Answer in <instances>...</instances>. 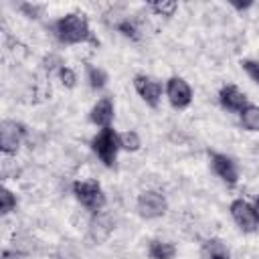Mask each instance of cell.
<instances>
[{
    "label": "cell",
    "instance_id": "obj_1",
    "mask_svg": "<svg viewBox=\"0 0 259 259\" xmlns=\"http://www.w3.org/2000/svg\"><path fill=\"white\" fill-rule=\"evenodd\" d=\"M55 36L59 42L63 45H79V42H91V45H99V40L91 34L89 22L83 14L71 12L61 16L55 24H53Z\"/></svg>",
    "mask_w": 259,
    "mask_h": 259
},
{
    "label": "cell",
    "instance_id": "obj_2",
    "mask_svg": "<svg viewBox=\"0 0 259 259\" xmlns=\"http://www.w3.org/2000/svg\"><path fill=\"white\" fill-rule=\"evenodd\" d=\"M91 150L95 152V156L107 166L111 168L115 164L117 158V150H119V136L115 134L113 127H103L97 132V136L91 140Z\"/></svg>",
    "mask_w": 259,
    "mask_h": 259
},
{
    "label": "cell",
    "instance_id": "obj_3",
    "mask_svg": "<svg viewBox=\"0 0 259 259\" xmlns=\"http://www.w3.org/2000/svg\"><path fill=\"white\" fill-rule=\"evenodd\" d=\"M73 194L93 214L101 212V208L105 206V194L97 180H77L73 184Z\"/></svg>",
    "mask_w": 259,
    "mask_h": 259
},
{
    "label": "cell",
    "instance_id": "obj_4",
    "mask_svg": "<svg viewBox=\"0 0 259 259\" xmlns=\"http://www.w3.org/2000/svg\"><path fill=\"white\" fill-rule=\"evenodd\" d=\"M24 134H26V127L20 121L4 119L0 123V150L4 154H16Z\"/></svg>",
    "mask_w": 259,
    "mask_h": 259
},
{
    "label": "cell",
    "instance_id": "obj_5",
    "mask_svg": "<svg viewBox=\"0 0 259 259\" xmlns=\"http://www.w3.org/2000/svg\"><path fill=\"white\" fill-rule=\"evenodd\" d=\"M229 210H231V217H233L235 225H237L243 233H253V231H257L259 219H257V214H255L253 204H249V202L243 200V198H237V200L231 202V208H229Z\"/></svg>",
    "mask_w": 259,
    "mask_h": 259
},
{
    "label": "cell",
    "instance_id": "obj_6",
    "mask_svg": "<svg viewBox=\"0 0 259 259\" xmlns=\"http://www.w3.org/2000/svg\"><path fill=\"white\" fill-rule=\"evenodd\" d=\"M168 202L162 192L158 190H146L138 196V212L144 219H158L166 212Z\"/></svg>",
    "mask_w": 259,
    "mask_h": 259
},
{
    "label": "cell",
    "instance_id": "obj_7",
    "mask_svg": "<svg viewBox=\"0 0 259 259\" xmlns=\"http://www.w3.org/2000/svg\"><path fill=\"white\" fill-rule=\"evenodd\" d=\"M166 95L174 109H184L192 101V89L182 77H170L166 83Z\"/></svg>",
    "mask_w": 259,
    "mask_h": 259
},
{
    "label": "cell",
    "instance_id": "obj_8",
    "mask_svg": "<svg viewBox=\"0 0 259 259\" xmlns=\"http://www.w3.org/2000/svg\"><path fill=\"white\" fill-rule=\"evenodd\" d=\"M134 87L138 91V95L150 105V107H158L160 97H162V83L148 77V75H136L134 77Z\"/></svg>",
    "mask_w": 259,
    "mask_h": 259
},
{
    "label": "cell",
    "instance_id": "obj_9",
    "mask_svg": "<svg viewBox=\"0 0 259 259\" xmlns=\"http://www.w3.org/2000/svg\"><path fill=\"white\" fill-rule=\"evenodd\" d=\"M210 168H212V172H214L227 186H235V184H237V180H239V170H237V164H235L229 156L219 154V152L210 154Z\"/></svg>",
    "mask_w": 259,
    "mask_h": 259
},
{
    "label": "cell",
    "instance_id": "obj_10",
    "mask_svg": "<svg viewBox=\"0 0 259 259\" xmlns=\"http://www.w3.org/2000/svg\"><path fill=\"white\" fill-rule=\"evenodd\" d=\"M219 101L227 111H237V113H241L249 105L247 103V95L237 85H225L219 91Z\"/></svg>",
    "mask_w": 259,
    "mask_h": 259
},
{
    "label": "cell",
    "instance_id": "obj_11",
    "mask_svg": "<svg viewBox=\"0 0 259 259\" xmlns=\"http://www.w3.org/2000/svg\"><path fill=\"white\" fill-rule=\"evenodd\" d=\"M89 119L91 123L103 127H109V123L113 121V101L109 97H101L89 111Z\"/></svg>",
    "mask_w": 259,
    "mask_h": 259
},
{
    "label": "cell",
    "instance_id": "obj_12",
    "mask_svg": "<svg viewBox=\"0 0 259 259\" xmlns=\"http://www.w3.org/2000/svg\"><path fill=\"white\" fill-rule=\"evenodd\" d=\"M113 231V221L109 214L105 212H95V217L91 219L89 223V237L95 241V243H103Z\"/></svg>",
    "mask_w": 259,
    "mask_h": 259
},
{
    "label": "cell",
    "instance_id": "obj_13",
    "mask_svg": "<svg viewBox=\"0 0 259 259\" xmlns=\"http://www.w3.org/2000/svg\"><path fill=\"white\" fill-rule=\"evenodd\" d=\"M200 259H229V249L221 239H208L200 247Z\"/></svg>",
    "mask_w": 259,
    "mask_h": 259
},
{
    "label": "cell",
    "instance_id": "obj_14",
    "mask_svg": "<svg viewBox=\"0 0 259 259\" xmlns=\"http://www.w3.org/2000/svg\"><path fill=\"white\" fill-rule=\"evenodd\" d=\"M148 255L150 259H174L176 247L170 241H150L148 245Z\"/></svg>",
    "mask_w": 259,
    "mask_h": 259
},
{
    "label": "cell",
    "instance_id": "obj_15",
    "mask_svg": "<svg viewBox=\"0 0 259 259\" xmlns=\"http://www.w3.org/2000/svg\"><path fill=\"white\" fill-rule=\"evenodd\" d=\"M241 125L247 132H259V105H247L241 111Z\"/></svg>",
    "mask_w": 259,
    "mask_h": 259
},
{
    "label": "cell",
    "instance_id": "obj_16",
    "mask_svg": "<svg viewBox=\"0 0 259 259\" xmlns=\"http://www.w3.org/2000/svg\"><path fill=\"white\" fill-rule=\"evenodd\" d=\"M87 81L91 85V89H103L105 83H107V73L101 69V67H95V65H87Z\"/></svg>",
    "mask_w": 259,
    "mask_h": 259
},
{
    "label": "cell",
    "instance_id": "obj_17",
    "mask_svg": "<svg viewBox=\"0 0 259 259\" xmlns=\"http://www.w3.org/2000/svg\"><path fill=\"white\" fill-rule=\"evenodd\" d=\"M142 146V140L140 136L134 132V130H127L123 134H119V148L125 150V152H138Z\"/></svg>",
    "mask_w": 259,
    "mask_h": 259
},
{
    "label": "cell",
    "instance_id": "obj_18",
    "mask_svg": "<svg viewBox=\"0 0 259 259\" xmlns=\"http://www.w3.org/2000/svg\"><path fill=\"white\" fill-rule=\"evenodd\" d=\"M115 28H117V30H119L123 36L132 38V40H138V36H140V30H138L136 22H134V20H130V18H123V20H119V22L115 24Z\"/></svg>",
    "mask_w": 259,
    "mask_h": 259
},
{
    "label": "cell",
    "instance_id": "obj_19",
    "mask_svg": "<svg viewBox=\"0 0 259 259\" xmlns=\"http://www.w3.org/2000/svg\"><path fill=\"white\" fill-rule=\"evenodd\" d=\"M14 208H16V194H12L8 188H2V192H0V212L8 214Z\"/></svg>",
    "mask_w": 259,
    "mask_h": 259
},
{
    "label": "cell",
    "instance_id": "obj_20",
    "mask_svg": "<svg viewBox=\"0 0 259 259\" xmlns=\"http://www.w3.org/2000/svg\"><path fill=\"white\" fill-rule=\"evenodd\" d=\"M57 75H59V81L63 83V87H67V89H73L75 85H77V75H75V71L73 69H69V67H59V71H57Z\"/></svg>",
    "mask_w": 259,
    "mask_h": 259
},
{
    "label": "cell",
    "instance_id": "obj_21",
    "mask_svg": "<svg viewBox=\"0 0 259 259\" xmlns=\"http://www.w3.org/2000/svg\"><path fill=\"white\" fill-rule=\"evenodd\" d=\"M150 6H152V10H154L156 14H162V16H172V14L176 12V8H178V4H176L174 0H166V2H152Z\"/></svg>",
    "mask_w": 259,
    "mask_h": 259
},
{
    "label": "cell",
    "instance_id": "obj_22",
    "mask_svg": "<svg viewBox=\"0 0 259 259\" xmlns=\"http://www.w3.org/2000/svg\"><path fill=\"white\" fill-rule=\"evenodd\" d=\"M241 67H243V71L259 85V61H253V59H243L241 61Z\"/></svg>",
    "mask_w": 259,
    "mask_h": 259
},
{
    "label": "cell",
    "instance_id": "obj_23",
    "mask_svg": "<svg viewBox=\"0 0 259 259\" xmlns=\"http://www.w3.org/2000/svg\"><path fill=\"white\" fill-rule=\"evenodd\" d=\"M20 10L26 12L30 18H38V12L42 10L40 6H32V4H20Z\"/></svg>",
    "mask_w": 259,
    "mask_h": 259
},
{
    "label": "cell",
    "instance_id": "obj_24",
    "mask_svg": "<svg viewBox=\"0 0 259 259\" xmlns=\"http://www.w3.org/2000/svg\"><path fill=\"white\" fill-rule=\"evenodd\" d=\"M0 259H20V255L16 251H10V249H4L2 251V257Z\"/></svg>",
    "mask_w": 259,
    "mask_h": 259
},
{
    "label": "cell",
    "instance_id": "obj_25",
    "mask_svg": "<svg viewBox=\"0 0 259 259\" xmlns=\"http://www.w3.org/2000/svg\"><path fill=\"white\" fill-rule=\"evenodd\" d=\"M231 4H233L237 10H243V8H249L253 2H231Z\"/></svg>",
    "mask_w": 259,
    "mask_h": 259
},
{
    "label": "cell",
    "instance_id": "obj_26",
    "mask_svg": "<svg viewBox=\"0 0 259 259\" xmlns=\"http://www.w3.org/2000/svg\"><path fill=\"white\" fill-rule=\"evenodd\" d=\"M253 208H255V214H257V219H259V196L255 198V202H253Z\"/></svg>",
    "mask_w": 259,
    "mask_h": 259
}]
</instances>
